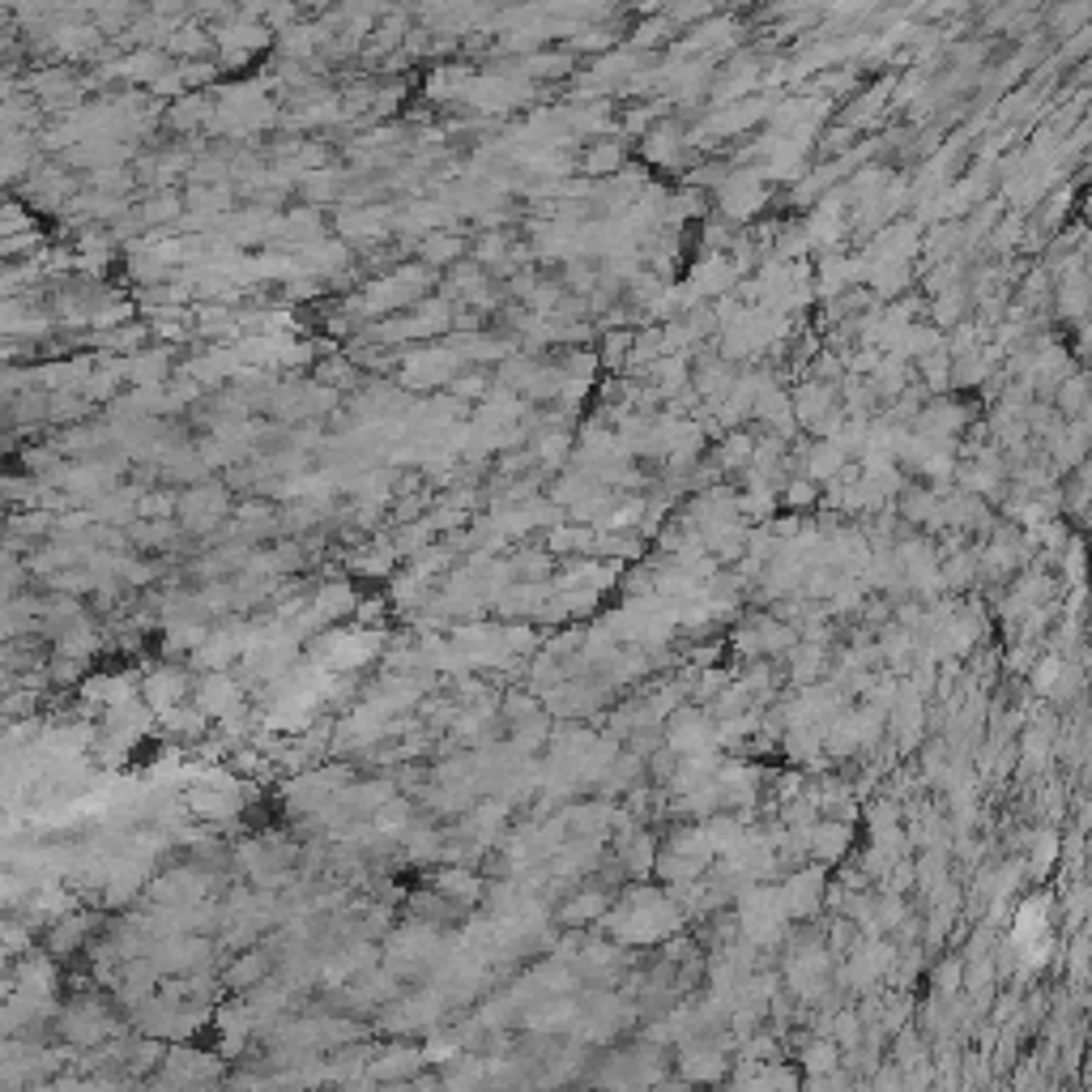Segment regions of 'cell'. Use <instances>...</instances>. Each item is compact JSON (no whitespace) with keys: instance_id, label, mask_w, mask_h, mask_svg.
<instances>
[{"instance_id":"1","label":"cell","mask_w":1092,"mask_h":1092,"mask_svg":"<svg viewBox=\"0 0 1092 1092\" xmlns=\"http://www.w3.org/2000/svg\"><path fill=\"white\" fill-rule=\"evenodd\" d=\"M184 695V674L180 670H159V674H150V683H145V700L159 708V713H171V704Z\"/></svg>"},{"instance_id":"3","label":"cell","mask_w":1092,"mask_h":1092,"mask_svg":"<svg viewBox=\"0 0 1092 1092\" xmlns=\"http://www.w3.org/2000/svg\"><path fill=\"white\" fill-rule=\"evenodd\" d=\"M231 700H235V687L227 679H205V683H201V708H205V713H222Z\"/></svg>"},{"instance_id":"4","label":"cell","mask_w":1092,"mask_h":1092,"mask_svg":"<svg viewBox=\"0 0 1092 1092\" xmlns=\"http://www.w3.org/2000/svg\"><path fill=\"white\" fill-rule=\"evenodd\" d=\"M440 892L469 900V896H478V884H474L469 875H457V870H453V875H444V879H440Z\"/></svg>"},{"instance_id":"5","label":"cell","mask_w":1092,"mask_h":1092,"mask_svg":"<svg viewBox=\"0 0 1092 1092\" xmlns=\"http://www.w3.org/2000/svg\"><path fill=\"white\" fill-rule=\"evenodd\" d=\"M261 969H265L261 960L248 956L243 964H235V969H231V986H248V982H257V977H261Z\"/></svg>"},{"instance_id":"2","label":"cell","mask_w":1092,"mask_h":1092,"mask_svg":"<svg viewBox=\"0 0 1092 1092\" xmlns=\"http://www.w3.org/2000/svg\"><path fill=\"white\" fill-rule=\"evenodd\" d=\"M355 610V594H350V585H325L316 602H312V615L316 619H337V615H350Z\"/></svg>"}]
</instances>
